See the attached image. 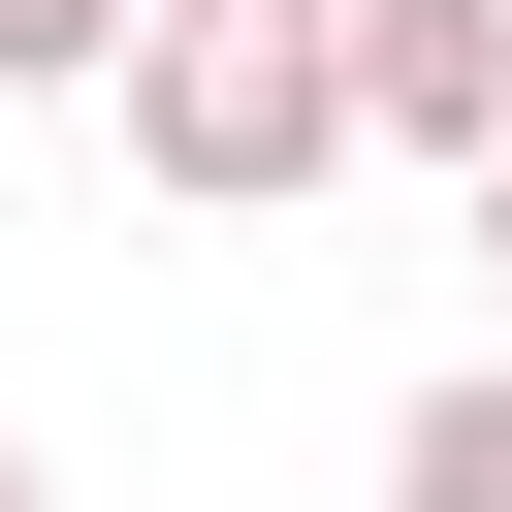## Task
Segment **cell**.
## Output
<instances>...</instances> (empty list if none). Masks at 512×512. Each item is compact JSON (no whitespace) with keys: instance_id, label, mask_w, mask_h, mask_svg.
Returning a JSON list of instances; mask_svg holds the SVG:
<instances>
[{"instance_id":"1","label":"cell","mask_w":512,"mask_h":512,"mask_svg":"<svg viewBox=\"0 0 512 512\" xmlns=\"http://www.w3.org/2000/svg\"><path fill=\"white\" fill-rule=\"evenodd\" d=\"M96 96H128V160H160L192 224H288V192L352 160V32H320V0H128Z\"/></svg>"},{"instance_id":"2","label":"cell","mask_w":512,"mask_h":512,"mask_svg":"<svg viewBox=\"0 0 512 512\" xmlns=\"http://www.w3.org/2000/svg\"><path fill=\"white\" fill-rule=\"evenodd\" d=\"M352 32V160H480L512 128V0H320Z\"/></svg>"},{"instance_id":"3","label":"cell","mask_w":512,"mask_h":512,"mask_svg":"<svg viewBox=\"0 0 512 512\" xmlns=\"http://www.w3.org/2000/svg\"><path fill=\"white\" fill-rule=\"evenodd\" d=\"M384 512H512V352H480V384H416V416H384Z\"/></svg>"},{"instance_id":"4","label":"cell","mask_w":512,"mask_h":512,"mask_svg":"<svg viewBox=\"0 0 512 512\" xmlns=\"http://www.w3.org/2000/svg\"><path fill=\"white\" fill-rule=\"evenodd\" d=\"M64 64H128V0H0V96H64Z\"/></svg>"},{"instance_id":"5","label":"cell","mask_w":512,"mask_h":512,"mask_svg":"<svg viewBox=\"0 0 512 512\" xmlns=\"http://www.w3.org/2000/svg\"><path fill=\"white\" fill-rule=\"evenodd\" d=\"M448 192H480V256H512V128H480V160H448Z\"/></svg>"},{"instance_id":"6","label":"cell","mask_w":512,"mask_h":512,"mask_svg":"<svg viewBox=\"0 0 512 512\" xmlns=\"http://www.w3.org/2000/svg\"><path fill=\"white\" fill-rule=\"evenodd\" d=\"M0 512H64V480H32V416H0Z\"/></svg>"}]
</instances>
